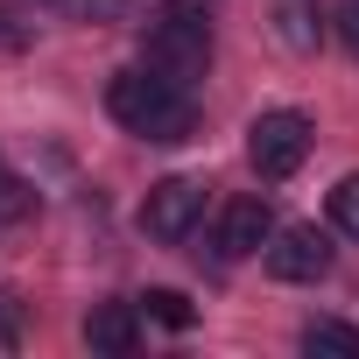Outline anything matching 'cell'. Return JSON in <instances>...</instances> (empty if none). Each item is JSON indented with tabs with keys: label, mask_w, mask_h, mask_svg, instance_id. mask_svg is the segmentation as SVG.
<instances>
[{
	"label": "cell",
	"mask_w": 359,
	"mask_h": 359,
	"mask_svg": "<svg viewBox=\"0 0 359 359\" xmlns=\"http://www.w3.org/2000/svg\"><path fill=\"white\" fill-rule=\"evenodd\" d=\"M106 106L127 134L141 141H191L198 134V106L184 99V85L162 78V71H120L106 85Z\"/></svg>",
	"instance_id": "6da1fadb"
},
{
	"label": "cell",
	"mask_w": 359,
	"mask_h": 359,
	"mask_svg": "<svg viewBox=\"0 0 359 359\" xmlns=\"http://www.w3.org/2000/svg\"><path fill=\"white\" fill-rule=\"evenodd\" d=\"M148 71H162L176 85H191V78L212 71V29H205L198 8H162L148 22Z\"/></svg>",
	"instance_id": "7a4b0ae2"
},
{
	"label": "cell",
	"mask_w": 359,
	"mask_h": 359,
	"mask_svg": "<svg viewBox=\"0 0 359 359\" xmlns=\"http://www.w3.org/2000/svg\"><path fill=\"white\" fill-rule=\"evenodd\" d=\"M303 155H310V120H303L296 106H275V113H261V120L247 127V162L268 176V184L296 176Z\"/></svg>",
	"instance_id": "3957f363"
},
{
	"label": "cell",
	"mask_w": 359,
	"mask_h": 359,
	"mask_svg": "<svg viewBox=\"0 0 359 359\" xmlns=\"http://www.w3.org/2000/svg\"><path fill=\"white\" fill-rule=\"evenodd\" d=\"M198 212H205V184H198V176H162V184L141 198V233L184 240V233L198 226Z\"/></svg>",
	"instance_id": "277c9868"
},
{
	"label": "cell",
	"mask_w": 359,
	"mask_h": 359,
	"mask_svg": "<svg viewBox=\"0 0 359 359\" xmlns=\"http://www.w3.org/2000/svg\"><path fill=\"white\" fill-rule=\"evenodd\" d=\"M324 268H331V247H324L317 226H289V233L268 240V275L275 282H317Z\"/></svg>",
	"instance_id": "5b68a950"
},
{
	"label": "cell",
	"mask_w": 359,
	"mask_h": 359,
	"mask_svg": "<svg viewBox=\"0 0 359 359\" xmlns=\"http://www.w3.org/2000/svg\"><path fill=\"white\" fill-rule=\"evenodd\" d=\"M268 240H275V212H268L261 198H233V205L219 212V254H226V261L261 254Z\"/></svg>",
	"instance_id": "8992f818"
},
{
	"label": "cell",
	"mask_w": 359,
	"mask_h": 359,
	"mask_svg": "<svg viewBox=\"0 0 359 359\" xmlns=\"http://www.w3.org/2000/svg\"><path fill=\"white\" fill-rule=\"evenodd\" d=\"M85 345H92V352H113V359H120V352H134V345H141L134 310H127V303H99V310L85 317Z\"/></svg>",
	"instance_id": "52a82bcc"
},
{
	"label": "cell",
	"mask_w": 359,
	"mask_h": 359,
	"mask_svg": "<svg viewBox=\"0 0 359 359\" xmlns=\"http://www.w3.org/2000/svg\"><path fill=\"white\" fill-rule=\"evenodd\" d=\"M303 345H310V352L359 359V331H352V324H338V317H317V324H303Z\"/></svg>",
	"instance_id": "ba28073f"
},
{
	"label": "cell",
	"mask_w": 359,
	"mask_h": 359,
	"mask_svg": "<svg viewBox=\"0 0 359 359\" xmlns=\"http://www.w3.org/2000/svg\"><path fill=\"white\" fill-rule=\"evenodd\" d=\"M141 303H148V317L169 324V331H184V324H191V296H176V289H148Z\"/></svg>",
	"instance_id": "9c48e42d"
},
{
	"label": "cell",
	"mask_w": 359,
	"mask_h": 359,
	"mask_svg": "<svg viewBox=\"0 0 359 359\" xmlns=\"http://www.w3.org/2000/svg\"><path fill=\"white\" fill-rule=\"evenodd\" d=\"M331 226L359 240V176H338V191H331Z\"/></svg>",
	"instance_id": "30bf717a"
},
{
	"label": "cell",
	"mask_w": 359,
	"mask_h": 359,
	"mask_svg": "<svg viewBox=\"0 0 359 359\" xmlns=\"http://www.w3.org/2000/svg\"><path fill=\"white\" fill-rule=\"evenodd\" d=\"M29 184H15V176H0V212H8V219H29Z\"/></svg>",
	"instance_id": "8fae6325"
},
{
	"label": "cell",
	"mask_w": 359,
	"mask_h": 359,
	"mask_svg": "<svg viewBox=\"0 0 359 359\" xmlns=\"http://www.w3.org/2000/svg\"><path fill=\"white\" fill-rule=\"evenodd\" d=\"M338 29H345V50L359 57V0H345V15H338Z\"/></svg>",
	"instance_id": "7c38bea8"
},
{
	"label": "cell",
	"mask_w": 359,
	"mask_h": 359,
	"mask_svg": "<svg viewBox=\"0 0 359 359\" xmlns=\"http://www.w3.org/2000/svg\"><path fill=\"white\" fill-rule=\"evenodd\" d=\"M0 50H22V29H15V15L0 8Z\"/></svg>",
	"instance_id": "4fadbf2b"
}]
</instances>
